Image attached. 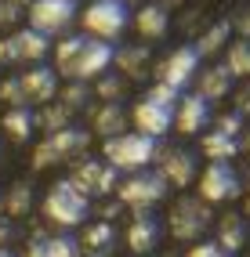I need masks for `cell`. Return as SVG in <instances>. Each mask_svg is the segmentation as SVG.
I'll return each instance as SVG.
<instances>
[{"instance_id": "obj_1", "label": "cell", "mask_w": 250, "mask_h": 257, "mask_svg": "<svg viewBox=\"0 0 250 257\" xmlns=\"http://www.w3.org/2000/svg\"><path fill=\"white\" fill-rule=\"evenodd\" d=\"M112 65V44L91 37V33H73L58 40L55 47V73H62L69 83H94Z\"/></svg>"}, {"instance_id": "obj_2", "label": "cell", "mask_w": 250, "mask_h": 257, "mask_svg": "<svg viewBox=\"0 0 250 257\" xmlns=\"http://www.w3.org/2000/svg\"><path fill=\"white\" fill-rule=\"evenodd\" d=\"M87 210H91V199L83 196L69 178L55 181L44 192V203H40V214L51 221V225H58V228H76L80 221L87 217Z\"/></svg>"}, {"instance_id": "obj_3", "label": "cell", "mask_w": 250, "mask_h": 257, "mask_svg": "<svg viewBox=\"0 0 250 257\" xmlns=\"http://www.w3.org/2000/svg\"><path fill=\"white\" fill-rule=\"evenodd\" d=\"M156 138H149V134H138V131H127V134H116L102 145V156L112 170H127V174H135V170H145L149 163L156 160Z\"/></svg>"}, {"instance_id": "obj_4", "label": "cell", "mask_w": 250, "mask_h": 257, "mask_svg": "<svg viewBox=\"0 0 250 257\" xmlns=\"http://www.w3.org/2000/svg\"><path fill=\"white\" fill-rule=\"evenodd\" d=\"M210 221H214L210 203L196 199V196H181V199H174V207L167 210V232H171L178 243H196V239L210 228Z\"/></svg>"}, {"instance_id": "obj_5", "label": "cell", "mask_w": 250, "mask_h": 257, "mask_svg": "<svg viewBox=\"0 0 250 257\" xmlns=\"http://www.w3.org/2000/svg\"><path fill=\"white\" fill-rule=\"evenodd\" d=\"M167 188L171 185H167L156 170H135V174L120 178V185H116V203L131 207V210H153L167 196Z\"/></svg>"}, {"instance_id": "obj_6", "label": "cell", "mask_w": 250, "mask_h": 257, "mask_svg": "<svg viewBox=\"0 0 250 257\" xmlns=\"http://www.w3.org/2000/svg\"><path fill=\"white\" fill-rule=\"evenodd\" d=\"M91 145V131L87 127H65V131H55L33 149V170H47L51 163H62L69 156H80L83 149Z\"/></svg>"}, {"instance_id": "obj_7", "label": "cell", "mask_w": 250, "mask_h": 257, "mask_svg": "<svg viewBox=\"0 0 250 257\" xmlns=\"http://www.w3.org/2000/svg\"><path fill=\"white\" fill-rule=\"evenodd\" d=\"M131 22V8L120 0H91L83 11V33H91L98 40H116Z\"/></svg>"}, {"instance_id": "obj_8", "label": "cell", "mask_w": 250, "mask_h": 257, "mask_svg": "<svg viewBox=\"0 0 250 257\" xmlns=\"http://www.w3.org/2000/svg\"><path fill=\"white\" fill-rule=\"evenodd\" d=\"M47 51H51V40H47V37L33 33L29 26L26 29H15V33H8V37H0V69L19 65V62L40 65L47 58Z\"/></svg>"}, {"instance_id": "obj_9", "label": "cell", "mask_w": 250, "mask_h": 257, "mask_svg": "<svg viewBox=\"0 0 250 257\" xmlns=\"http://www.w3.org/2000/svg\"><path fill=\"white\" fill-rule=\"evenodd\" d=\"M29 29L40 33V37H58L73 26L76 19V0H33L29 4Z\"/></svg>"}, {"instance_id": "obj_10", "label": "cell", "mask_w": 250, "mask_h": 257, "mask_svg": "<svg viewBox=\"0 0 250 257\" xmlns=\"http://www.w3.org/2000/svg\"><path fill=\"white\" fill-rule=\"evenodd\" d=\"M199 62H203V58L196 55V47H192V44H178L167 58H160V62H156L153 76H156V83H163V87L181 91L185 83H192V80H196Z\"/></svg>"}, {"instance_id": "obj_11", "label": "cell", "mask_w": 250, "mask_h": 257, "mask_svg": "<svg viewBox=\"0 0 250 257\" xmlns=\"http://www.w3.org/2000/svg\"><path fill=\"white\" fill-rule=\"evenodd\" d=\"M243 196V178L232 163H210L199 174V199L203 203H232Z\"/></svg>"}, {"instance_id": "obj_12", "label": "cell", "mask_w": 250, "mask_h": 257, "mask_svg": "<svg viewBox=\"0 0 250 257\" xmlns=\"http://www.w3.org/2000/svg\"><path fill=\"white\" fill-rule=\"evenodd\" d=\"M196 167H199V156H196V152H189L185 145H167V149H156V174H160L167 185H174V188L192 185Z\"/></svg>"}, {"instance_id": "obj_13", "label": "cell", "mask_w": 250, "mask_h": 257, "mask_svg": "<svg viewBox=\"0 0 250 257\" xmlns=\"http://www.w3.org/2000/svg\"><path fill=\"white\" fill-rule=\"evenodd\" d=\"M83 196H109L116 192V185H120V178H116V170L105 163V160H94V156H83L73 163V178H69Z\"/></svg>"}, {"instance_id": "obj_14", "label": "cell", "mask_w": 250, "mask_h": 257, "mask_svg": "<svg viewBox=\"0 0 250 257\" xmlns=\"http://www.w3.org/2000/svg\"><path fill=\"white\" fill-rule=\"evenodd\" d=\"M19 83H22L26 105L44 109V105H51V101L58 98V73L51 69V65H44V62H40V65H33L29 73H22Z\"/></svg>"}, {"instance_id": "obj_15", "label": "cell", "mask_w": 250, "mask_h": 257, "mask_svg": "<svg viewBox=\"0 0 250 257\" xmlns=\"http://www.w3.org/2000/svg\"><path fill=\"white\" fill-rule=\"evenodd\" d=\"M160 235H163V225H160V217L153 210H135V217H131V225L123 232L127 239V250L131 253H153L160 246Z\"/></svg>"}, {"instance_id": "obj_16", "label": "cell", "mask_w": 250, "mask_h": 257, "mask_svg": "<svg viewBox=\"0 0 250 257\" xmlns=\"http://www.w3.org/2000/svg\"><path fill=\"white\" fill-rule=\"evenodd\" d=\"M178 109V105H174ZM174 109L171 105H160V101H149L142 98L135 109H131V123H135L138 134H149V138H160L174 127Z\"/></svg>"}, {"instance_id": "obj_17", "label": "cell", "mask_w": 250, "mask_h": 257, "mask_svg": "<svg viewBox=\"0 0 250 257\" xmlns=\"http://www.w3.org/2000/svg\"><path fill=\"white\" fill-rule=\"evenodd\" d=\"M210 123V105L203 98H199L196 91L192 94H181L178 98V109H174V127L181 134H196V131H203Z\"/></svg>"}, {"instance_id": "obj_18", "label": "cell", "mask_w": 250, "mask_h": 257, "mask_svg": "<svg viewBox=\"0 0 250 257\" xmlns=\"http://www.w3.org/2000/svg\"><path fill=\"white\" fill-rule=\"evenodd\" d=\"M196 94L207 101H221V98H228L232 94V73L225 69L221 62H214V65H207L203 73L196 76Z\"/></svg>"}, {"instance_id": "obj_19", "label": "cell", "mask_w": 250, "mask_h": 257, "mask_svg": "<svg viewBox=\"0 0 250 257\" xmlns=\"http://www.w3.org/2000/svg\"><path fill=\"white\" fill-rule=\"evenodd\" d=\"M246 239H250L246 217L243 214H221V221H218V246L232 257V253H239L246 246Z\"/></svg>"}, {"instance_id": "obj_20", "label": "cell", "mask_w": 250, "mask_h": 257, "mask_svg": "<svg viewBox=\"0 0 250 257\" xmlns=\"http://www.w3.org/2000/svg\"><path fill=\"white\" fill-rule=\"evenodd\" d=\"M80 239L73 235H37L26 257H80Z\"/></svg>"}, {"instance_id": "obj_21", "label": "cell", "mask_w": 250, "mask_h": 257, "mask_svg": "<svg viewBox=\"0 0 250 257\" xmlns=\"http://www.w3.org/2000/svg\"><path fill=\"white\" fill-rule=\"evenodd\" d=\"M135 29L145 40H160V37H167V29H171V11H163L156 4H142L135 11Z\"/></svg>"}, {"instance_id": "obj_22", "label": "cell", "mask_w": 250, "mask_h": 257, "mask_svg": "<svg viewBox=\"0 0 250 257\" xmlns=\"http://www.w3.org/2000/svg\"><path fill=\"white\" fill-rule=\"evenodd\" d=\"M203 156L210 160V163H232L239 156V138H232V134H225V131H207L203 134Z\"/></svg>"}, {"instance_id": "obj_23", "label": "cell", "mask_w": 250, "mask_h": 257, "mask_svg": "<svg viewBox=\"0 0 250 257\" xmlns=\"http://www.w3.org/2000/svg\"><path fill=\"white\" fill-rule=\"evenodd\" d=\"M112 65L120 69L123 80H138L149 73V47H135V44H127L120 51H112Z\"/></svg>"}, {"instance_id": "obj_24", "label": "cell", "mask_w": 250, "mask_h": 257, "mask_svg": "<svg viewBox=\"0 0 250 257\" xmlns=\"http://www.w3.org/2000/svg\"><path fill=\"white\" fill-rule=\"evenodd\" d=\"M127 112H123V105H102L94 112V119H91V127H94V134H102V138L109 142V138H116V134H127Z\"/></svg>"}, {"instance_id": "obj_25", "label": "cell", "mask_w": 250, "mask_h": 257, "mask_svg": "<svg viewBox=\"0 0 250 257\" xmlns=\"http://www.w3.org/2000/svg\"><path fill=\"white\" fill-rule=\"evenodd\" d=\"M228 37H232V22H228V19H218L210 29L199 33L192 47H196V55H199V58H210V55H218V51L225 47V40H228Z\"/></svg>"}, {"instance_id": "obj_26", "label": "cell", "mask_w": 250, "mask_h": 257, "mask_svg": "<svg viewBox=\"0 0 250 257\" xmlns=\"http://www.w3.org/2000/svg\"><path fill=\"white\" fill-rule=\"evenodd\" d=\"M73 109H65L62 101L55 98L51 105H44V109H37L33 112V123H37L40 131H47V134H55V131H65V127H73Z\"/></svg>"}, {"instance_id": "obj_27", "label": "cell", "mask_w": 250, "mask_h": 257, "mask_svg": "<svg viewBox=\"0 0 250 257\" xmlns=\"http://www.w3.org/2000/svg\"><path fill=\"white\" fill-rule=\"evenodd\" d=\"M112 243H116L112 221H98V225L83 228V235H80V250H91L94 257L98 253H112Z\"/></svg>"}, {"instance_id": "obj_28", "label": "cell", "mask_w": 250, "mask_h": 257, "mask_svg": "<svg viewBox=\"0 0 250 257\" xmlns=\"http://www.w3.org/2000/svg\"><path fill=\"white\" fill-rule=\"evenodd\" d=\"M4 217H11V221H19V217H26L29 210H33V185L29 181H15L8 192H4Z\"/></svg>"}, {"instance_id": "obj_29", "label": "cell", "mask_w": 250, "mask_h": 257, "mask_svg": "<svg viewBox=\"0 0 250 257\" xmlns=\"http://www.w3.org/2000/svg\"><path fill=\"white\" fill-rule=\"evenodd\" d=\"M0 127H4V134L11 142H29L33 131H37V123H33V112L29 109H8L4 119H0Z\"/></svg>"}, {"instance_id": "obj_30", "label": "cell", "mask_w": 250, "mask_h": 257, "mask_svg": "<svg viewBox=\"0 0 250 257\" xmlns=\"http://www.w3.org/2000/svg\"><path fill=\"white\" fill-rule=\"evenodd\" d=\"M225 69L232 73V80L236 76H250V40H232L228 47H225Z\"/></svg>"}, {"instance_id": "obj_31", "label": "cell", "mask_w": 250, "mask_h": 257, "mask_svg": "<svg viewBox=\"0 0 250 257\" xmlns=\"http://www.w3.org/2000/svg\"><path fill=\"white\" fill-rule=\"evenodd\" d=\"M123 91H127V80H123L120 73H112V69L94 80V94L102 98V105H120Z\"/></svg>"}, {"instance_id": "obj_32", "label": "cell", "mask_w": 250, "mask_h": 257, "mask_svg": "<svg viewBox=\"0 0 250 257\" xmlns=\"http://www.w3.org/2000/svg\"><path fill=\"white\" fill-rule=\"evenodd\" d=\"M87 98H91L87 83H65V91H58V101L65 109H73V112H80L83 105H87Z\"/></svg>"}, {"instance_id": "obj_33", "label": "cell", "mask_w": 250, "mask_h": 257, "mask_svg": "<svg viewBox=\"0 0 250 257\" xmlns=\"http://www.w3.org/2000/svg\"><path fill=\"white\" fill-rule=\"evenodd\" d=\"M0 101H4L8 109H29V105H26V94H22L19 76H8L4 83H0Z\"/></svg>"}, {"instance_id": "obj_34", "label": "cell", "mask_w": 250, "mask_h": 257, "mask_svg": "<svg viewBox=\"0 0 250 257\" xmlns=\"http://www.w3.org/2000/svg\"><path fill=\"white\" fill-rule=\"evenodd\" d=\"M142 98H149V101H160V105H171V109H174L181 94H178V91H171V87H163V83H153V87H149Z\"/></svg>"}, {"instance_id": "obj_35", "label": "cell", "mask_w": 250, "mask_h": 257, "mask_svg": "<svg viewBox=\"0 0 250 257\" xmlns=\"http://www.w3.org/2000/svg\"><path fill=\"white\" fill-rule=\"evenodd\" d=\"M19 19H22L19 4H8V0H0V33H4V29H11Z\"/></svg>"}, {"instance_id": "obj_36", "label": "cell", "mask_w": 250, "mask_h": 257, "mask_svg": "<svg viewBox=\"0 0 250 257\" xmlns=\"http://www.w3.org/2000/svg\"><path fill=\"white\" fill-rule=\"evenodd\" d=\"M185 257H228L218 243H192L189 250H185Z\"/></svg>"}, {"instance_id": "obj_37", "label": "cell", "mask_w": 250, "mask_h": 257, "mask_svg": "<svg viewBox=\"0 0 250 257\" xmlns=\"http://www.w3.org/2000/svg\"><path fill=\"white\" fill-rule=\"evenodd\" d=\"M239 123H243V119L236 112H228V116H218V127H214V131H225V134H232V138H239V131H243Z\"/></svg>"}, {"instance_id": "obj_38", "label": "cell", "mask_w": 250, "mask_h": 257, "mask_svg": "<svg viewBox=\"0 0 250 257\" xmlns=\"http://www.w3.org/2000/svg\"><path fill=\"white\" fill-rule=\"evenodd\" d=\"M236 116H239V119H243V116H250V83L236 91Z\"/></svg>"}, {"instance_id": "obj_39", "label": "cell", "mask_w": 250, "mask_h": 257, "mask_svg": "<svg viewBox=\"0 0 250 257\" xmlns=\"http://www.w3.org/2000/svg\"><path fill=\"white\" fill-rule=\"evenodd\" d=\"M232 29H236V33H239V37H243V40H250V4L243 8V15H239V19H236V26H232Z\"/></svg>"}, {"instance_id": "obj_40", "label": "cell", "mask_w": 250, "mask_h": 257, "mask_svg": "<svg viewBox=\"0 0 250 257\" xmlns=\"http://www.w3.org/2000/svg\"><path fill=\"white\" fill-rule=\"evenodd\" d=\"M153 4H156V8H163V11H174V8L185 4V0H153Z\"/></svg>"}, {"instance_id": "obj_41", "label": "cell", "mask_w": 250, "mask_h": 257, "mask_svg": "<svg viewBox=\"0 0 250 257\" xmlns=\"http://www.w3.org/2000/svg\"><path fill=\"white\" fill-rule=\"evenodd\" d=\"M239 214H243V217L250 221V192H246V199H243V210H239Z\"/></svg>"}, {"instance_id": "obj_42", "label": "cell", "mask_w": 250, "mask_h": 257, "mask_svg": "<svg viewBox=\"0 0 250 257\" xmlns=\"http://www.w3.org/2000/svg\"><path fill=\"white\" fill-rule=\"evenodd\" d=\"M239 145H243V149L250 152V134H246V138H239Z\"/></svg>"}, {"instance_id": "obj_43", "label": "cell", "mask_w": 250, "mask_h": 257, "mask_svg": "<svg viewBox=\"0 0 250 257\" xmlns=\"http://www.w3.org/2000/svg\"><path fill=\"white\" fill-rule=\"evenodd\" d=\"M8 4H19L22 8V4H33V0H8Z\"/></svg>"}, {"instance_id": "obj_44", "label": "cell", "mask_w": 250, "mask_h": 257, "mask_svg": "<svg viewBox=\"0 0 250 257\" xmlns=\"http://www.w3.org/2000/svg\"><path fill=\"white\" fill-rule=\"evenodd\" d=\"M0 257H15V253H11V250H4V246H0Z\"/></svg>"}, {"instance_id": "obj_45", "label": "cell", "mask_w": 250, "mask_h": 257, "mask_svg": "<svg viewBox=\"0 0 250 257\" xmlns=\"http://www.w3.org/2000/svg\"><path fill=\"white\" fill-rule=\"evenodd\" d=\"M239 178H246V181H250V167H246V170H243V174H239Z\"/></svg>"}, {"instance_id": "obj_46", "label": "cell", "mask_w": 250, "mask_h": 257, "mask_svg": "<svg viewBox=\"0 0 250 257\" xmlns=\"http://www.w3.org/2000/svg\"><path fill=\"white\" fill-rule=\"evenodd\" d=\"M0 163H4V145H0Z\"/></svg>"}, {"instance_id": "obj_47", "label": "cell", "mask_w": 250, "mask_h": 257, "mask_svg": "<svg viewBox=\"0 0 250 257\" xmlns=\"http://www.w3.org/2000/svg\"><path fill=\"white\" fill-rule=\"evenodd\" d=\"M120 4H127V8H131V4H135V0H120Z\"/></svg>"}, {"instance_id": "obj_48", "label": "cell", "mask_w": 250, "mask_h": 257, "mask_svg": "<svg viewBox=\"0 0 250 257\" xmlns=\"http://www.w3.org/2000/svg\"><path fill=\"white\" fill-rule=\"evenodd\" d=\"M0 207H4V192H0Z\"/></svg>"}, {"instance_id": "obj_49", "label": "cell", "mask_w": 250, "mask_h": 257, "mask_svg": "<svg viewBox=\"0 0 250 257\" xmlns=\"http://www.w3.org/2000/svg\"><path fill=\"white\" fill-rule=\"evenodd\" d=\"M76 4H80V0H76Z\"/></svg>"}, {"instance_id": "obj_50", "label": "cell", "mask_w": 250, "mask_h": 257, "mask_svg": "<svg viewBox=\"0 0 250 257\" xmlns=\"http://www.w3.org/2000/svg\"><path fill=\"white\" fill-rule=\"evenodd\" d=\"M246 257H250V253H246Z\"/></svg>"}]
</instances>
